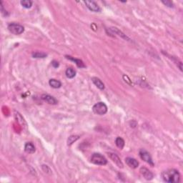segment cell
I'll use <instances>...</instances> for the list:
<instances>
[{
    "mask_svg": "<svg viewBox=\"0 0 183 183\" xmlns=\"http://www.w3.org/2000/svg\"><path fill=\"white\" fill-rule=\"evenodd\" d=\"M139 172H140V173L142 174V176L144 177V178H145V180H152L153 177H154L153 173H152L151 171H150L148 169L145 168V167H142V168L140 169V170H139Z\"/></svg>",
    "mask_w": 183,
    "mask_h": 183,
    "instance_id": "7",
    "label": "cell"
},
{
    "mask_svg": "<svg viewBox=\"0 0 183 183\" xmlns=\"http://www.w3.org/2000/svg\"><path fill=\"white\" fill-rule=\"evenodd\" d=\"M139 155L142 160H144L145 162H147V163H148L149 165H150L151 166H154V162H153L151 155H150V154L148 152L142 149V150H141L139 151Z\"/></svg>",
    "mask_w": 183,
    "mask_h": 183,
    "instance_id": "5",
    "label": "cell"
},
{
    "mask_svg": "<svg viewBox=\"0 0 183 183\" xmlns=\"http://www.w3.org/2000/svg\"><path fill=\"white\" fill-rule=\"evenodd\" d=\"M92 82L94 83V85H95L97 88H99V89H101V90L105 89V84L102 82V81L100 80V78L96 77H93L92 78Z\"/></svg>",
    "mask_w": 183,
    "mask_h": 183,
    "instance_id": "11",
    "label": "cell"
},
{
    "mask_svg": "<svg viewBox=\"0 0 183 183\" xmlns=\"http://www.w3.org/2000/svg\"><path fill=\"white\" fill-rule=\"evenodd\" d=\"M80 138V136L78 135H72L70 137H69L67 139V145H71L74 143V142L77 140V139Z\"/></svg>",
    "mask_w": 183,
    "mask_h": 183,
    "instance_id": "19",
    "label": "cell"
},
{
    "mask_svg": "<svg viewBox=\"0 0 183 183\" xmlns=\"http://www.w3.org/2000/svg\"><path fill=\"white\" fill-rule=\"evenodd\" d=\"M8 29L11 33L15 35H19L22 34L24 32V28L21 24L16 23H11L8 25Z\"/></svg>",
    "mask_w": 183,
    "mask_h": 183,
    "instance_id": "4",
    "label": "cell"
},
{
    "mask_svg": "<svg viewBox=\"0 0 183 183\" xmlns=\"http://www.w3.org/2000/svg\"><path fill=\"white\" fill-rule=\"evenodd\" d=\"M65 74H66L67 77L69 79H72L74 78V77L76 76V71L74 70L73 68L72 67H69L67 68L65 72Z\"/></svg>",
    "mask_w": 183,
    "mask_h": 183,
    "instance_id": "15",
    "label": "cell"
},
{
    "mask_svg": "<svg viewBox=\"0 0 183 183\" xmlns=\"http://www.w3.org/2000/svg\"><path fill=\"white\" fill-rule=\"evenodd\" d=\"M85 4H86L87 7L92 11V12H100L101 11V9L100 6L94 1H89V0H87L85 1Z\"/></svg>",
    "mask_w": 183,
    "mask_h": 183,
    "instance_id": "6",
    "label": "cell"
},
{
    "mask_svg": "<svg viewBox=\"0 0 183 183\" xmlns=\"http://www.w3.org/2000/svg\"><path fill=\"white\" fill-rule=\"evenodd\" d=\"M125 162H126V164L130 168L136 169L139 165V162H138L137 159L132 157H127L125 159Z\"/></svg>",
    "mask_w": 183,
    "mask_h": 183,
    "instance_id": "10",
    "label": "cell"
},
{
    "mask_svg": "<svg viewBox=\"0 0 183 183\" xmlns=\"http://www.w3.org/2000/svg\"><path fill=\"white\" fill-rule=\"evenodd\" d=\"M52 65L55 68H57L59 67V62L57 61H56V60H53V61L52 62Z\"/></svg>",
    "mask_w": 183,
    "mask_h": 183,
    "instance_id": "22",
    "label": "cell"
},
{
    "mask_svg": "<svg viewBox=\"0 0 183 183\" xmlns=\"http://www.w3.org/2000/svg\"><path fill=\"white\" fill-rule=\"evenodd\" d=\"M49 84L50 85V87H52V88H55V89H58V88L61 87L62 86L61 82L57 80H55V79H51V80H49Z\"/></svg>",
    "mask_w": 183,
    "mask_h": 183,
    "instance_id": "14",
    "label": "cell"
},
{
    "mask_svg": "<svg viewBox=\"0 0 183 183\" xmlns=\"http://www.w3.org/2000/svg\"><path fill=\"white\" fill-rule=\"evenodd\" d=\"M92 110L94 112V113H95L96 114H98V115H104V114H106L107 112V107L105 105L104 102H100L96 103L95 105L93 106Z\"/></svg>",
    "mask_w": 183,
    "mask_h": 183,
    "instance_id": "3",
    "label": "cell"
},
{
    "mask_svg": "<svg viewBox=\"0 0 183 183\" xmlns=\"http://www.w3.org/2000/svg\"><path fill=\"white\" fill-rule=\"evenodd\" d=\"M163 180L168 183H177L180 181V173L175 169H169L162 173Z\"/></svg>",
    "mask_w": 183,
    "mask_h": 183,
    "instance_id": "1",
    "label": "cell"
},
{
    "mask_svg": "<svg viewBox=\"0 0 183 183\" xmlns=\"http://www.w3.org/2000/svg\"><path fill=\"white\" fill-rule=\"evenodd\" d=\"M90 161L92 163L97 165H105L107 163L106 158L100 153H94L91 157Z\"/></svg>",
    "mask_w": 183,
    "mask_h": 183,
    "instance_id": "2",
    "label": "cell"
},
{
    "mask_svg": "<svg viewBox=\"0 0 183 183\" xmlns=\"http://www.w3.org/2000/svg\"><path fill=\"white\" fill-rule=\"evenodd\" d=\"M108 155L110 156V159L114 162V164H115L117 167H120V168H122V167H123V163H122V161H121L120 158H119L117 155L114 154V153H108Z\"/></svg>",
    "mask_w": 183,
    "mask_h": 183,
    "instance_id": "9",
    "label": "cell"
},
{
    "mask_svg": "<svg viewBox=\"0 0 183 183\" xmlns=\"http://www.w3.org/2000/svg\"><path fill=\"white\" fill-rule=\"evenodd\" d=\"M66 57L67 59H68V60H71V61H73L75 62V64H77V66L78 67H80V68H85L86 67V66H85V64H84V62L82 61L81 60H79V59H75L74 58V57H71V56H65Z\"/></svg>",
    "mask_w": 183,
    "mask_h": 183,
    "instance_id": "13",
    "label": "cell"
},
{
    "mask_svg": "<svg viewBox=\"0 0 183 183\" xmlns=\"http://www.w3.org/2000/svg\"><path fill=\"white\" fill-rule=\"evenodd\" d=\"M35 147L32 142H27L24 145V151L29 154H33L35 152Z\"/></svg>",
    "mask_w": 183,
    "mask_h": 183,
    "instance_id": "12",
    "label": "cell"
},
{
    "mask_svg": "<svg viewBox=\"0 0 183 183\" xmlns=\"http://www.w3.org/2000/svg\"><path fill=\"white\" fill-rule=\"evenodd\" d=\"M46 56H47V55L46 53H44V52H36L32 54V57L34 58H45Z\"/></svg>",
    "mask_w": 183,
    "mask_h": 183,
    "instance_id": "20",
    "label": "cell"
},
{
    "mask_svg": "<svg viewBox=\"0 0 183 183\" xmlns=\"http://www.w3.org/2000/svg\"><path fill=\"white\" fill-rule=\"evenodd\" d=\"M115 144L118 148L120 149V150H122V149L124 148V147H125V140H124L122 137H118L116 138Z\"/></svg>",
    "mask_w": 183,
    "mask_h": 183,
    "instance_id": "16",
    "label": "cell"
},
{
    "mask_svg": "<svg viewBox=\"0 0 183 183\" xmlns=\"http://www.w3.org/2000/svg\"><path fill=\"white\" fill-rule=\"evenodd\" d=\"M162 4H165V6H167V7H170V8H172V7H174V4H173V1H170V0H166V1H162Z\"/></svg>",
    "mask_w": 183,
    "mask_h": 183,
    "instance_id": "21",
    "label": "cell"
},
{
    "mask_svg": "<svg viewBox=\"0 0 183 183\" xmlns=\"http://www.w3.org/2000/svg\"><path fill=\"white\" fill-rule=\"evenodd\" d=\"M20 4H21L23 7L26 9L31 8L32 6V1L30 0H22V1H20Z\"/></svg>",
    "mask_w": 183,
    "mask_h": 183,
    "instance_id": "17",
    "label": "cell"
},
{
    "mask_svg": "<svg viewBox=\"0 0 183 183\" xmlns=\"http://www.w3.org/2000/svg\"><path fill=\"white\" fill-rule=\"evenodd\" d=\"M111 30L113 32H114V33H115V34H118L119 36H121V37H122V38L125 39V40H130V39H129L128 37L126 36V35H125V34L122 33V32H121V31H119V29H117V28H114V27H113V28H112Z\"/></svg>",
    "mask_w": 183,
    "mask_h": 183,
    "instance_id": "18",
    "label": "cell"
},
{
    "mask_svg": "<svg viewBox=\"0 0 183 183\" xmlns=\"http://www.w3.org/2000/svg\"><path fill=\"white\" fill-rule=\"evenodd\" d=\"M41 98L42 99L44 102H46V103L49 104V105H57V102H58V101L56 100L55 97L47 94H42V95L41 96Z\"/></svg>",
    "mask_w": 183,
    "mask_h": 183,
    "instance_id": "8",
    "label": "cell"
}]
</instances>
